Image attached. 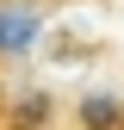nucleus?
I'll use <instances>...</instances> for the list:
<instances>
[{
  "instance_id": "f257e3e1",
  "label": "nucleus",
  "mask_w": 124,
  "mask_h": 130,
  "mask_svg": "<svg viewBox=\"0 0 124 130\" xmlns=\"http://www.w3.org/2000/svg\"><path fill=\"white\" fill-rule=\"evenodd\" d=\"M37 43V12L25 6H0V56H19Z\"/></svg>"
},
{
  "instance_id": "f03ea898",
  "label": "nucleus",
  "mask_w": 124,
  "mask_h": 130,
  "mask_svg": "<svg viewBox=\"0 0 124 130\" xmlns=\"http://www.w3.org/2000/svg\"><path fill=\"white\" fill-rule=\"evenodd\" d=\"M81 130H124V99H112V93H93V99H81Z\"/></svg>"
}]
</instances>
